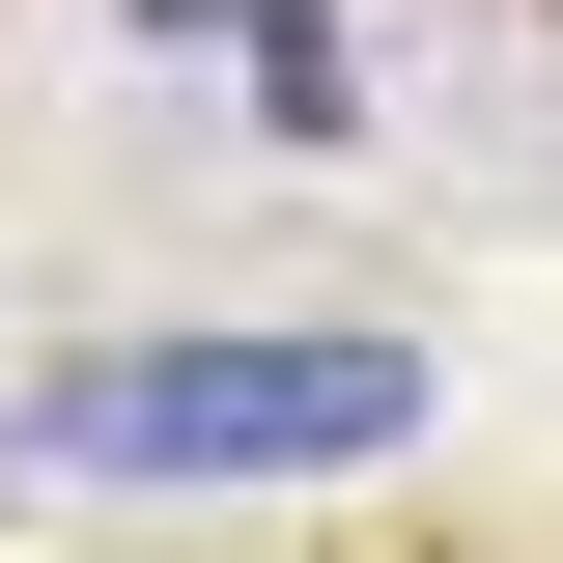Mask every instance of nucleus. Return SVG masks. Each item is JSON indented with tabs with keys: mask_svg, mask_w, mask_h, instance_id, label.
I'll list each match as a JSON object with an SVG mask.
<instances>
[{
	"mask_svg": "<svg viewBox=\"0 0 563 563\" xmlns=\"http://www.w3.org/2000/svg\"><path fill=\"white\" fill-rule=\"evenodd\" d=\"M395 422H422L395 339H85L57 395H29V451H57V479H339Z\"/></svg>",
	"mask_w": 563,
	"mask_h": 563,
	"instance_id": "f257e3e1",
	"label": "nucleus"
}]
</instances>
